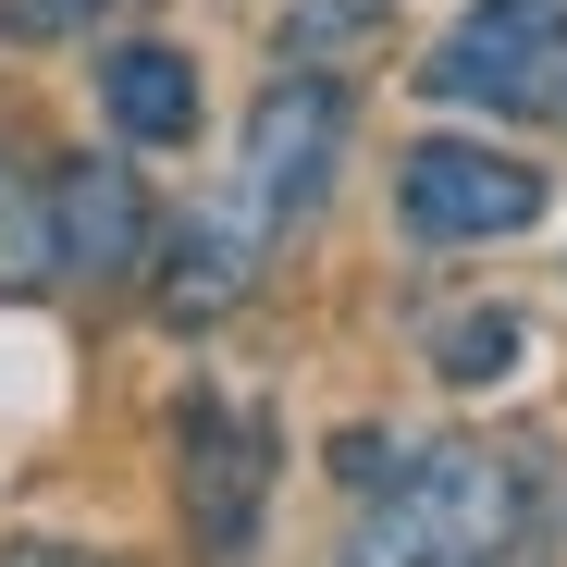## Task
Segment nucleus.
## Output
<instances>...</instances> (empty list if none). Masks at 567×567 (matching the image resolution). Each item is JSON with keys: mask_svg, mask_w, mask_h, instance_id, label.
Listing matches in <instances>:
<instances>
[{"mask_svg": "<svg viewBox=\"0 0 567 567\" xmlns=\"http://www.w3.org/2000/svg\"><path fill=\"white\" fill-rule=\"evenodd\" d=\"M518 543V468L494 444H432L395 468L383 518L358 530V567H468Z\"/></svg>", "mask_w": 567, "mask_h": 567, "instance_id": "1", "label": "nucleus"}, {"mask_svg": "<svg viewBox=\"0 0 567 567\" xmlns=\"http://www.w3.org/2000/svg\"><path fill=\"white\" fill-rule=\"evenodd\" d=\"M420 74L444 86V100H468V112L567 124V13H543V0H494V13H468Z\"/></svg>", "mask_w": 567, "mask_h": 567, "instance_id": "2", "label": "nucleus"}, {"mask_svg": "<svg viewBox=\"0 0 567 567\" xmlns=\"http://www.w3.org/2000/svg\"><path fill=\"white\" fill-rule=\"evenodd\" d=\"M333 161H346V100L321 74H284L271 100L247 112V161H235V223L247 235H271V223H297L321 185H333Z\"/></svg>", "mask_w": 567, "mask_h": 567, "instance_id": "3", "label": "nucleus"}, {"mask_svg": "<svg viewBox=\"0 0 567 567\" xmlns=\"http://www.w3.org/2000/svg\"><path fill=\"white\" fill-rule=\"evenodd\" d=\"M173 444H185V530H198L210 567H235L259 543V494H271V432L223 395H185L173 408Z\"/></svg>", "mask_w": 567, "mask_h": 567, "instance_id": "4", "label": "nucleus"}, {"mask_svg": "<svg viewBox=\"0 0 567 567\" xmlns=\"http://www.w3.org/2000/svg\"><path fill=\"white\" fill-rule=\"evenodd\" d=\"M395 210H408V235H432V247L518 235V223L543 210V173L506 161V148H468V136H420L408 173H395Z\"/></svg>", "mask_w": 567, "mask_h": 567, "instance_id": "5", "label": "nucleus"}, {"mask_svg": "<svg viewBox=\"0 0 567 567\" xmlns=\"http://www.w3.org/2000/svg\"><path fill=\"white\" fill-rule=\"evenodd\" d=\"M148 259V198H136V173L124 161H62L50 185V271H86V284H112Z\"/></svg>", "mask_w": 567, "mask_h": 567, "instance_id": "6", "label": "nucleus"}, {"mask_svg": "<svg viewBox=\"0 0 567 567\" xmlns=\"http://www.w3.org/2000/svg\"><path fill=\"white\" fill-rule=\"evenodd\" d=\"M100 100H112V124H124L136 148H173L185 124H198V62L161 50V38H124V50L100 62Z\"/></svg>", "mask_w": 567, "mask_h": 567, "instance_id": "7", "label": "nucleus"}, {"mask_svg": "<svg viewBox=\"0 0 567 567\" xmlns=\"http://www.w3.org/2000/svg\"><path fill=\"white\" fill-rule=\"evenodd\" d=\"M247 259H259V235H247L235 210L185 223V235H173V271H161V309H173V321H210V309H235V297H247Z\"/></svg>", "mask_w": 567, "mask_h": 567, "instance_id": "8", "label": "nucleus"}, {"mask_svg": "<svg viewBox=\"0 0 567 567\" xmlns=\"http://www.w3.org/2000/svg\"><path fill=\"white\" fill-rule=\"evenodd\" d=\"M518 309H468V321H444V383H506L518 370Z\"/></svg>", "mask_w": 567, "mask_h": 567, "instance_id": "9", "label": "nucleus"}, {"mask_svg": "<svg viewBox=\"0 0 567 567\" xmlns=\"http://www.w3.org/2000/svg\"><path fill=\"white\" fill-rule=\"evenodd\" d=\"M13 271H50V198H25V173L0 161V284Z\"/></svg>", "mask_w": 567, "mask_h": 567, "instance_id": "10", "label": "nucleus"}, {"mask_svg": "<svg viewBox=\"0 0 567 567\" xmlns=\"http://www.w3.org/2000/svg\"><path fill=\"white\" fill-rule=\"evenodd\" d=\"M333 468H346L358 494H395V468H408V456H395L383 432H346V444H333Z\"/></svg>", "mask_w": 567, "mask_h": 567, "instance_id": "11", "label": "nucleus"}, {"mask_svg": "<svg viewBox=\"0 0 567 567\" xmlns=\"http://www.w3.org/2000/svg\"><path fill=\"white\" fill-rule=\"evenodd\" d=\"M86 13H112V0H13V25H86Z\"/></svg>", "mask_w": 567, "mask_h": 567, "instance_id": "12", "label": "nucleus"}, {"mask_svg": "<svg viewBox=\"0 0 567 567\" xmlns=\"http://www.w3.org/2000/svg\"><path fill=\"white\" fill-rule=\"evenodd\" d=\"M0 567H112V555H62V543H13Z\"/></svg>", "mask_w": 567, "mask_h": 567, "instance_id": "13", "label": "nucleus"}, {"mask_svg": "<svg viewBox=\"0 0 567 567\" xmlns=\"http://www.w3.org/2000/svg\"><path fill=\"white\" fill-rule=\"evenodd\" d=\"M468 567H530V555H518V543H506V555H468Z\"/></svg>", "mask_w": 567, "mask_h": 567, "instance_id": "14", "label": "nucleus"}]
</instances>
